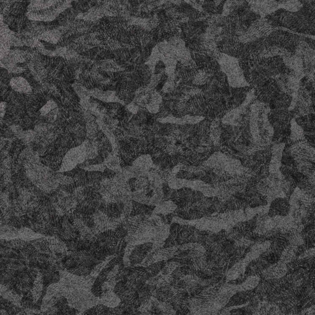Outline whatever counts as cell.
Here are the masks:
<instances>
[{
	"mask_svg": "<svg viewBox=\"0 0 315 315\" xmlns=\"http://www.w3.org/2000/svg\"><path fill=\"white\" fill-rule=\"evenodd\" d=\"M283 60L284 65L291 72L301 78L304 77V63L301 58L294 55L291 57L284 58Z\"/></svg>",
	"mask_w": 315,
	"mask_h": 315,
	"instance_id": "8",
	"label": "cell"
},
{
	"mask_svg": "<svg viewBox=\"0 0 315 315\" xmlns=\"http://www.w3.org/2000/svg\"><path fill=\"white\" fill-rule=\"evenodd\" d=\"M55 178L60 186L69 185L74 183L73 178L60 173H55Z\"/></svg>",
	"mask_w": 315,
	"mask_h": 315,
	"instance_id": "19",
	"label": "cell"
},
{
	"mask_svg": "<svg viewBox=\"0 0 315 315\" xmlns=\"http://www.w3.org/2000/svg\"><path fill=\"white\" fill-rule=\"evenodd\" d=\"M279 6L288 12H297L303 7V4L299 1H278Z\"/></svg>",
	"mask_w": 315,
	"mask_h": 315,
	"instance_id": "16",
	"label": "cell"
},
{
	"mask_svg": "<svg viewBox=\"0 0 315 315\" xmlns=\"http://www.w3.org/2000/svg\"><path fill=\"white\" fill-rule=\"evenodd\" d=\"M290 139L293 142L305 139L304 130L296 122L295 119H292L291 121Z\"/></svg>",
	"mask_w": 315,
	"mask_h": 315,
	"instance_id": "12",
	"label": "cell"
},
{
	"mask_svg": "<svg viewBox=\"0 0 315 315\" xmlns=\"http://www.w3.org/2000/svg\"><path fill=\"white\" fill-rule=\"evenodd\" d=\"M106 169V166L104 163L101 164V165H87L83 168V170L89 171V172L99 171V172L104 173Z\"/></svg>",
	"mask_w": 315,
	"mask_h": 315,
	"instance_id": "21",
	"label": "cell"
},
{
	"mask_svg": "<svg viewBox=\"0 0 315 315\" xmlns=\"http://www.w3.org/2000/svg\"><path fill=\"white\" fill-rule=\"evenodd\" d=\"M267 39L270 45L286 49L291 53L296 51L301 42L299 36L284 31H273Z\"/></svg>",
	"mask_w": 315,
	"mask_h": 315,
	"instance_id": "5",
	"label": "cell"
},
{
	"mask_svg": "<svg viewBox=\"0 0 315 315\" xmlns=\"http://www.w3.org/2000/svg\"><path fill=\"white\" fill-rule=\"evenodd\" d=\"M290 207V204L287 198H278L274 199L269 210V216L274 217L288 216Z\"/></svg>",
	"mask_w": 315,
	"mask_h": 315,
	"instance_id": "7",
	"label": "cell"
},
{
	"mask_svg": "<svg viewBox=\"0 0 315 315\" xmlns=\"http://www.w3.org/2000/svg\"><path fill=\"white\" fill-rule=\"evenodd\" d=\"M60 281L50 284L44 298L63 297L69 306L84 312L99 304V298L91 293L92 286L97 277L91 275L81 276L65 270H60Z\"/></svg>",
	"mask_w": 315,
	"mask_h": 315,
	"instance_id": "1",
	"label": "cell"
},
{
	"mask_svg": "<svg viewBox=\"0 0 315 315\" xmlns=\"http://www.w3.org/2000/svg\"><path fill=\"white\" fill-rule=\"evenodd\" d=\"M18 232H19V229L11 226V225H2L1 228V240L9 241L15 239H19Z\"/></svg>",
	"mask_w": 315,
	"mask_h": 315,
	"instance_id": "14",
	"label": "cell"
},
{
	"mask_svg": "<svg viewBox=\"0 0 315 315\" xmlns=\"http://www.w3.org/2000/svg\"><path fill=\"white\" fill-rule=\"evenodd\" d=\"M217 61L222 72L226 75L230 86L242 88L249 86L237 58L222 53Z\"/></svg>",
	"mask_w": 315,
	"mask_h": 315,
	"instance_id": "3",
	"label": "cell"
},
{
	"mask_svg": "<svg viewBox=\"0 0 315 315\" xmlns=\"http://www.w3.org/2000/svg\"><path fill=\"white\" fill-rule=\"evenodd\" d=\"M258 281H259V278L257 276H252L248 278L247 280H245V282L242 286L244 290H250V289L254 288L257 286Z\"/></svg>",
	"mask_w": 315,
	"mask_h": 315,
	"instance_id": "20",
	"label": "cell"
},
{
	"mask_svg": "<svg viewBox=\"0 0 315 315\" xmlns=\"http://www.w3.org/2000/svg\"><path fill=\"white\" fill-rule=\"evenodd\" d=\"M120 302L119 296L116 295L112 291L106 292L101 298H99V304H102L111 308H114L119 306Z\"/></svg>",
	"mask_w": 315,
	"mask_h": 315,
	"instance_id": "11",
	"label": "cell"
},
{
	"mask_svg": "<svg viewBox=\"0 0 315 315\" xmlns=\"http://www.w3.org/2000/svg\"><path fill=\"white\" fill-rule=\"evenodd\" d=\"M18 235H19V239L24 240L25 242H32L33 240L45 237V235L37 234L28 227H23L19 229Z\"/></svg>",
	"mask_w": 315,
	"mask_h": 315,
	"instance_id": "13",
	"label": "cell"
},
{
	"mask_svg": "<svg viewBox=\"0 0 315 315\" xmlns=\"http://www.w3.org/2000/svg\"><path fill=\"white\" fill-rule=\"evenodd\" d=\"M87 140L78 147L72 148L63 159V165L58 172L69 171L88 160L86 150Z\"/></svg>",
	"mask_w": 315,
	"mask_h": 315,
	"instance_id": "4",
	"label": "cell"
},
{
	"mask_svg": "<svg viewBox=\"0 0 315 315\" xmlns=\"http://www.w3.org/2000/svg\"><path fill=\"white\" fill-rule=\"evenodd\" d=\"M280 15L279 21L289 29L304 33L314 31L315 11L307 8L297 12L283 11Z\"/></svg>",
	"mask_w": 315,
	"mask_h": 315,
	"instance_id": "2",
	"label": "cell"
},
{
	"mask_svg": "<svg viewBox=\"0 0 315 315\" xmlns=\"http://www.w3.org/2000/svg\"><path fill=\"white\" fill-rule=\"evenodd\" d=\"M10 86L16 93L23 94H33V88L29 82L24 77L17 76L10 80Z\"/></svg>",
	"mask_w": 315,
	"mask_h": 315,
	"instance_id": "9",
	"label": "cell"
},
{
	"mask_svg": "<svg viewBox=\"0 0 315 315\" xmlns=\"http://www.w3.org/2000/svg\"><path fill=\"white\" fill-rule=\"evenodd\" d=\"M62 38V33L58 29H50L47 30L38 37V40H42L45 41L47 43H51V44L55 45L60 42Z\"/></svg>",
	"mask_w": 315,
	"mask_h": 315,
	"instance_id": "10",
	"label": "cell"
},
{
	"mask_svg": "<svg viewBox=\"0 0 315 315\" xmlns=\"http://www.w3.org/2000/svg\"><path fill=\"white\" fill-rule=\"evenodd\" d=\"M211 75V74L207 73L206 70L199 69V70L196 71L195 74H194V78L192 82H193L194 84H196V85H204V84L208 83Z\"/></svg>",
	"mask_w": 315,
	"mask_h": 315,
	"instance_id": "17",
	"label": "cell"
},
{
	"mask_svg": "<svg viewBox=\"0 0 315 315\" xmlns=\"http://www.w3.org/2000/svg\"><path fill=\"white\" fill-rule=\"evenodd\" d=\"M249 6L251 11L262 17L271 15L280 8L278 1H249Z\"/></svg>",
	"mask_w": 315,
	"mask_h": 315,
	"instance_id": "6",
	"label": "cell"
},
{
	"mask_svg": "<svg viewBox=\"0 0 315 315\" xmlns=\"http://www.w3.org/2000/svg\"><path fill=\"white\" fill-rule=\"evenodd\" d=\"M58 104L53 100L51 99L47 102V104L40 110V116L45 117L53 110L58 108Z\"/></svg>",
	"mask_w": 315,
	"mask_h": 315,
	"instance_id": "18",
	"label": "cell"
},
{
	"mask_svg": "<svg viewBox=\"0 0 315 315\" xmlns=\"http://www.w3.org/2000/svg\"><path fill=\"white\" fill-rule=\"evenodd\" d=\"M43 287V275L41 273H38L35 281L34 284L31 291L33 301L35 303L37 302L42 296Z\"/></svg>",
	"mask_w": 315,
	"mask_h": 315,
	"instance_id": "15",
	"label": "cell"
}]
</instances>
